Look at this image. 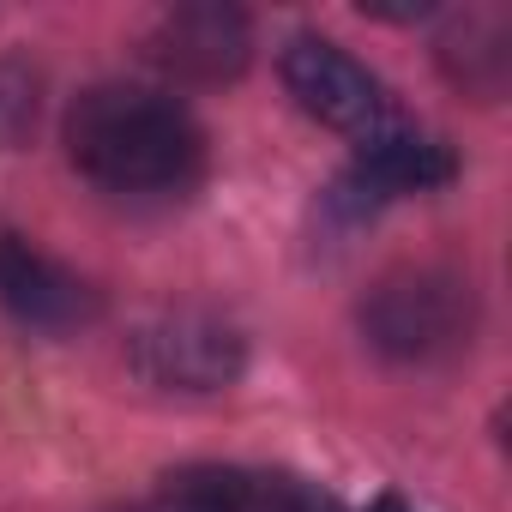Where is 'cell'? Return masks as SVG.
Listing matches in <instances>:
<instances>
[{
  "instance_id": "obj_1",
  "label": "cell",
  "mask_w": 512,
  "mask_h": 512,
  "mask_svg": "<svg viewBox=\"0 0 512 512\" xmlns=\"http://www.w3.org/2000/svg\"><path fill=\"white\" fill-rule=\"evenodd\" d=\"M67 157L109 193H169L193 181L205 139L175 97L145 85H97L67 109Z\"/></svg>"
},
{
  "instance_id": "obj_2",
  "label": "cell",
  "mask_w": 512,
  "mask_h": 512,
  "mask_svg": "<svg viewBox=\"0 0 512 512\" xmlns=\"http://www.w3.org/2000/svg\"><path fill=\"white\" fill-rule=\"evenodd\" d=\"M476 326V296L464 278L434 272V266H410L374 284V296L362 302V332L374 350L398 356V362H434L452 356L458 344H470Z\"/></svg>"
},
{
  "instance_id": "obj_3",
  "label": "cell",
  "mask_w": 512,
  "mask_h": 512,
  "mask_svg": "<svg viewBox=\"0 0 512 512\" xmlns=\"http://www.w3.org/2000/svg\"><path fill=\"white\" fill-rule=\"evenodd\" d=\"M241 332L217 314H163L133 332V368L163 392H217L241 374Z\"/></svg>"
},
{
  "instance_id": "obj_4",
  "label": "cell",
  "mask_w": 512,
  "mask_h": 512,
  "mask_svg": "<svg viewBox=\"0 0 512 512\" xmlns=\"http://www.w3.org/2000/svg\"><path fill=\"white\" fill-rule=\"evenodd\" d=\"M284 85L296 91V103H302L308 115H320V121L338 127V133L368 139V133H380V127L392 121L380 79H374L362 61H350L338 43H326V37H296V43L284 49Z\"/></svg>"
},
{
  "instance_id": "obj_5",
  "label": "cell",
  "mask_w": 512,
  "mask_h": 512,
  "mask_svg": "<svg viewBox=\"0 0 512 512\" xmlns=\"http://www.w3.org/2000/svg\"><path fill=\"white\" fill-rule=\"evenodd\" d=\"M0 302L31 332H79L97 320V290L25 235H0Z\"/></svg>"
},
{
  "instance_id": "obj_6",
  "label": "cell",
  "mask_w": 512,
  "mask_h": 512,
  "mask_svg": "<svg viewBox=\"0 0 512 512\" xmlns=\"http://www.w3.org/2000/svg\"><path fill=\"white\" fill-rule=\"evenodd\" d=\"M145 55L187 85H217V79H235L247 67L253 25H247V13L223 7V0H193V7H175L157 19Z\"/></svg>"
},
{
  "instance_id": "obj_7",
  "label": "cell",
  "mask_w": 512,
  "mask_h": 512,
  "mask_svg": "<svg viewBox=\"0 0 512 512\" xmlns=\"http://www.w3.org/2000/svg\"><path fill=\"white\" fill-rule=\"evenodd\" d=\"M163 512H344V506L284 470L193 464L163 482Z\"/></svg>"
},
{
  "instance_id": "obj_8",
  "label": "cell",
  "mask_w": 512,
  "mask_h": 512,
  "mask_svg": "<svg viewBox=\"0 0 512 512\" xmlns=\"http://www.w3.org/2000/svg\"><path fill=\"white\" fill-rule=\"evenodd\" d=\"M452 181V151L428 133H410L398 121H386L380 133L362 139L356 151V187L374 199H398V193H428Z\"/></svg>"
},
{
  "instance_id": "obj_9",
  "label": "cell",
  "mask_w": 512,
  "mask_h": 512,
  "mask_svg": "<svg viewBox=\"0 0 512 512\" xmlns=\"http://www.w3.org/2000/svg\"><path fill=\"white\" fill-rule=\"evenodd\" d=\"M37 97H43V79L25 61L0 55V145H19L37 127Z\"/></svg>"
},
{
  "instance_id": "obj_10",
  "label": "cell",
  "mask_w": 512,
  "mask_h": 512,
  "mask_svg": "<svg viewBox=\"0 0 512 512\" xmlns=\"http://www.w3.org/2000/svg\"><path fill=\"white\" fill-rule=\"evenodd\" d=\"M374 512H410V506H404V500H392V494H386V500H374Z\"/></svg>"
}]
</instances>
